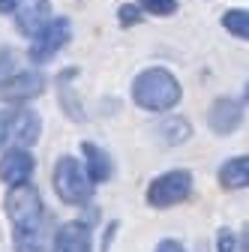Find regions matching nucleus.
Wrapping results in <instances>:
<instances>
[{
	"mask_svg": "<svg viewBox=\"0 0 249 252\" xmlns=\"http://www.w3.org/2000/svg\"><path fill=\"white\" fill-rule=\"evenodd\" d=\"M183 96L180 81L162 69V66H153L135 75L132 81V102L144 111H171Z\"/></svg>",
	"mask_w": 249,
	"mask_h": 252,
	"instance_id": "1",
	"label": "nucleus"
},
{
	"mask_svg": "<svg viewBox=\"0 0 249 252\" xmlns=\"http://www.w3.org/2000/svg\"><path fill=\"white\" fill-rule=\"evenodd\" d=\"M51 183H54L57 198L72 207H84L93 195V183L75 156H60L54 165V174H51Z\"/></svg>",
	"mask_w": 249,
	"mask_h": 252,
	"instance_id": "2",
	"label": "nucleus"
},
{
	"mask_svg": "<svg viewBox=\"0 0 249 252\" xmlns=\"http://www.w3.org/2000/svg\"><path fill=\"white\" fill-rule=\"evenodd\" d=\"M42 120L30 108H0V150L3 147H30L39 141Z\"/></svg>",
	"mask_w": 249,
	"mask_h": 252,
	"instance_id": "3",
	"label": "nucleus"
},
{
	"mask_svg": "<svg viewBox=\"0 0 249 252\" xmlns=\"http://www.w3.org/2000/svg\"><path fill=\"white\" fill-rule=\"evenodd\" d=\"M6 213H9V222H12V234L36 228L45 219V207H42V198H39V189L30 186V183L9 186Z\"/></svg>",
	"mask_w": 249,
	"mask_h": 252,
	"instance_id": "4",
	"label": "nucleus"
},
{
	"mask_svg": "<svg viewBox=\"0 0 249 252\" xmlns=\"http://www.w3.org/2000/svg\"><path fill=\"white\" fill-rule=\"evenodd\" d=\"M192 195V174L186 168H174V171H165L159 177H153L147 183V204L156 207V210H165V207H174L180 201H186Z\"/></svg>",
	"mask_w": 249,
	"mask_h": 252,
	"instance_id": "5",
	"label": "nucleus"
},
{
	"mask_svg": "<svg viewBox=\"0 0 249 252\" xmlns=\"http://www.w3.org/2000/svg\"><path fill=\"white\" fill-rule=\"evenodd\" d=\"M69 36H72V24H69V18H48V21L42 24L39 33L30 36V39H33V42H30V48H27L30 63L42 66V63L54 60L60 48H66Z\"/></svg>",
	"mask_w": 249,
	"mask_h": 252,
	"instance_id": "6",
	"label": "nucleus"
},
{
	"mask_svg": "<svg viewBox=\"0 0 249 252\" xmlns=\"http://www.w3.org/2000/svg\"><path fill=\"white\" fill-rule=\"evenodd\" d=\"M45 90V75L42 72H33V69H24V72H12V78L0 87V99L3 102H30V99H36L39 93Z\"/></svg>",
	"mask_w": 249,
	"mask_h": 252,
	"instance_id": "7",
	"label": "nucleus"
},
{
	"mask_svg": "<svg viewBox=\"0 0 249 252\" xmlns=\"http://www.w3.org/2000/svg\"><path fill=\"white\" fill-rule=\"evenodd\" d=\"M36 171V159L27 147H6L3 156H0V180L18 186V183H30Z\"/></svg>",
	"mask_w": 249,
	"mask_h": 252,
	"instance_id": "8",
	"label": "nucleus"
},
{
	"mask_svg": "<svg viewBox=\"0 0 249 252\" xmlns=\"http://www.w3.org/2000/svg\"><path fill=\"white\" fill-rule=\"evenodd\" d=\"M51 252H93L90 222H84V219L63 222L51 234Z\"/></svg>",
	"mask_w": 249,
	"mask_h": 252,
	"instance_id": "9",
	"label": "nucleus"
},
{
	"mask_svg": "<svg viewBox=\"0 0 249 252\" xmlns=\"http://www.w3.org/2000/svg\"><path fill=\"white\" fill-rule=\"evenodd\" d=\"M12 15H15V27L21 36H36L42 24L51 18V3L48 0H15L12 6Z\"/></svg>",
	"mask_w": 249,
	"mask_h": 252,
	"instance_id": "10",
	"label": "nucleus"
},
{
	"mask_svg": "<svg viewBox=\"0 0 249 252\" xmlns=\"http://www.w3.org/2000/svg\"><path fill=\"white\" fill-rule=\"evenodd\" d=\"M240 123H243V99L219 96L207 111V126L216 135H231Z\"/></svg>",
	"mask_w": 249,
	"mask_h": 252,
	"instance_id": "11",
	"label": "nucleus"
},
{
	"mask_svg": "<svg viewBox=\"0 0 249 252\" xmlns=\"http://www.w3.org/2000/svg\"><path fill=\"white\" fill-rule=\"evenodd\" d=\"M81 156H84V171L90 177V183H105L111 177V156L93 141H84L81 144Z\"/></svg>",
	"mask_w": 249,
	"mask_h": 252,
	"instance_id": "12",
	"label": "nucleus"
},
{
	"mask_svg": "<svg viewBox=\"0 0 249 252\" xmlns=\"http://www.w3.org/2000/svg\"><path fill=\"white\" fill-rule=\"evenodd\" d=\"M12 240H15V252H51V222H48V216L36 228L15 231Z\"/></svg>",
	"mask_w": 249,
	"mask_h": 252,
	"instance_id": "13",
	"label": "nucleus"
},
{
	"mask_svg": "<svg viewBox=\"0 0 249 252\" xmlns=\"http://www.w3.org/2000/svg\"><path fill=\"white\" fill-rule=\"evenodd\" d=\"M219 186L228 189V192H237V189L249 186V159H246V156H234V159L222 162V168H219Z\"/></svg>",
	"mask_w": 249,
	"mask_h": 252,
	"instance_id": "14",
	"label": "nucleus"
},
{
	"mask_svg": "<svg viewBox=\"0 0 249 252\" xmlns=\"http://www.w3.org/2000/svg\"><path fill=\"white\" fill-rule=\"evenodd\" d=\"M159 138L165 141V144H183V141H189L192 138V126H189V120L186 117H165L162 123H159Z\"/></svg>",
	"mask_w": 249,
	"mask_h": 252,
	"instance_id": "15",
	"label": "nucleus"
},
{
	"mask_svg": "<svg viewBox=\"0 0 249 252\" xmlns=\"http://www.w3.org/2000/svg\"><path fill=\"white\" fill-rule=\"evenodd\" d=\"M75 75H78V69H75V66L63 69V72L57 75V90H60V102H63L66 114H69L72 120H81V108H78V102H75V93L69 90V78H75Z\"/></svg>",
	"mask_w": 249,
	"mask_h": 252,
	"instance_id": "16",
	"label": "nucleus"
},
{
	"mask_svg": "<svg viewBox=\"0 0 249 252\" xmlns=\"http://www.w3.org/2000/svg\"><path fill=\"white\" fill-rule=\"evenodd\" d=\"M222 27L228 30L231 36L246 39V36H249V15H246V9H228V12L222 15Z\"/></svg>",
	"mask_w": 249,
	"mask_h": 252,
	"instance_id": "17",
	"label": "nucleus"
},
{
	"mask_svg": "<svg viewBox=\"0 0 249 252\" xmlns=\"http://www.w3.org/2000/svg\"><path fill=\"white\" fill-rule=\"evenodd\" d=\"M135 3H138L141 12L156 15V18H162V15H174V12H177V0H135Z\"/></svg>",
	"mask_w": 249,
	"mask_h": 252,
	"instance_id": "18",
	"label": "nucleus"
},
{
	"mask_svg": "<svg viewBox=\"0 0 249 252\" xmlns=\"http://www.w3.org/2000/svg\"><path fill=\"white\" fill-rule=\"evenodd\" d=\"M117 18H120L123 27H135V24H141L144 12L138 9V3H123V6L117 9Z\"/></svg>",
	"mask_w": 249,
	"mask_h": 252,
	"instance_id": "19",
	"label": "nucleus"
},
{
	"mask_svg": "<svg viewBox=\"0 0 249 252\" xmlns=\"http://www.w3.org/2000/svg\"><path fill=\"white\" fill-rule=\"evenodd\" d=\"M12 72H15V54H12L9 48L0 45V87L12 78Z\"/></svg>",
	"mask_w": 249,
	"mask_h": 252,
	"instance_id": "20",
	"label": "nucleus"
},
{
	"mask_svg": "<svg viewBox=\"0 0 249 252\" xmlns=\"http://www.w3.org/2000/svg\"><path fill=\"white\" fill-rule=\"evenodd\" d=\"M234 234L228 228H219V234H216V252H234Z\"/></svg>",
	"mask_w": 249,
	"mask_h": 252,
	"instance_id": "21",
	"label": "nucleus"
},
{
	"mask_svg": "<svg viewBox=\"0 0 249 252\" xmlns=\"http://www.w3.org/2000/svg\"><path fill=\"white\" fill-rule=\"evenodd\" d=\"M156 252H186V249H183V243H180V240H174V237H165V240H159Z\"/></svg>",
	"mask_w": 249,
	"mask_h": 252,
	"instance_id": "22",
	"label": "nucleus"
},
{
	"mask_svg": "<svg viewBox=\"0 0 249 252\" xmlns=\"http://www.w3.org/2000/svg\"><path fill=\"white\" fill-rule=\"evenodd\" d=\"M12 6H15V0H0V15L12 12Z\"/></svg>",
	"mask_w": 249,
	"mask_h": 252,
	"instance_id": "23",
	"label": "nucleus"
}]
</instances>
